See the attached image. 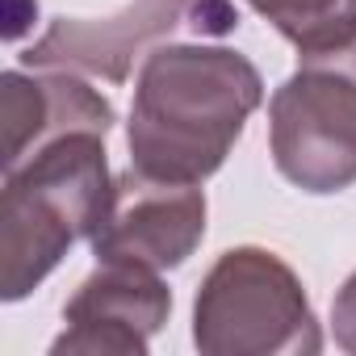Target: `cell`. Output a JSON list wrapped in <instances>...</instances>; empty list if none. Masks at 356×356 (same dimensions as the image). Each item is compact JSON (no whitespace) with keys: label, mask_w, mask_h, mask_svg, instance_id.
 Here are the masks:
<instances>
[{"label":"cell","mask_w":356,"mask_h":356,"mask_svg":"<svg viewBox=\"0 0 356 356\" xmlns=\"http://www.w3.org/2000/svg\"><path fill=\"white\" fill-rule=\"evenodd\" d=\"M260 105L264 76L248 55L206 42H163L143 59L134 80L126 122L130 168L202 185L227 163Z\"/></svg>","instance_id":"1"},{"label":"cell","mask_w":356,"mask_h":356,"mask_svg":"<svg viewBox=\"0 0 356 356\" xmlns=\"http://www.w3.org/2000/svg\"><path fill=\"white\" fill-rule=\"evenodd\" d=\"M113 189L105 134L72 130L5 172L0 193V298L34 293L72 243L88 239Z\"/></svg>","instance_id":"2"},{"label":"cell","mask_w":356,"mask_h":356,"mask_svg":"<svg viewBox=\"0 0 356 356\" xmlns=\"http://www.w3.org/2000/svg\"><path fill=\"white\" fill-rule=\"evenodd\" d=\"M193 343L206 356H314L323 331L302 277L268 248H231L193 298Z\"/></svg>","instance_id":"3"},{"label":"cell","mask_w":356,"mask_h":356,"mask_svg":"<svg viewBox=\"0 0 356 356\" xmlns=\"http://www.w3.org/2000/svg\"><path fill=\"white\" fill-rule=\"evenodd\" d=\"M268 151L302 193L327 197L356 185V67L298 63L268 101Z\"/></svg>","instance_id":"4"},{"label":"cell","mask_w":356,"mask_h":356,"mask_svg":"<svg viewBox=\"0 0 356 356\" xmlns=\"http://www.w3.org/2000/svg\"><path fill=\"white\" fill-rule=\"evenodd\" d=\"M235 26H239V13L231 0H134L122 13L101 17V22L55 17L51 30L22 55V63L126 84L134 59H147L155 47L181 34L227 38Z\"/></svg>","instance_id":"5"},{"label":"cell","mask_w":356,"mask_h":356,"mask_svg":"<svg viewBox=\"0 0 356 356\" xmlns=\"http://www.w3.org/2000/svg\"><path fill=\"white\" fill-rule=\"evenodd\" d=\"M206 239V193L197 185L159 181L138 168L113 176L97 231L88 235L97 264L181 268Z\"/></svg>","instance_id":"6"},{"label":"cell","mask_w":356,"mask_h":356,"mask_svg":"<svg viewBox=\"0 0 356 356\" xmlns=\"http://www.w3.org/2000/svg\"><path fill=\"white\" fill-rule=\"evenodd\" d=\"M172 314V289L155 268L101 264L63 306V335L55 356H147L151 335Z\"/></svg>","instance_id":"7"},{"label":"cell","mask_w":356,"mask_h":356,"mask_svg":"<svg viewBox=\"0 0 356 356\" xmlns=\"http://www.w3.org/2000/svg\"><path fill=\"white\" fill-rule=\"evenodd\" d=\"M0 122H5V155L0 168H17L47 143L72 130L109 134L113 105L80 80V72L59 67H30L0 76Z\"/></svg>","instance_id":"8"},{"label":"cell","mask_w":356,"mask_h":356,"mask_svg":"<svg viewBox=\"0 0 356 356\" xmlns=\"http://www.w3.org/2000/svg\"><path fill=\"white\" fill-rule=\"evenodd\" d=\"M298 51V63L356 67V0H248Z\"/></svg>","instance_id":"9"},{"label":"cell","mask_w":356,"mask_h":356,"mask_svg":"<svg viewBox=\"0 0 356 356\" xmlns=\"http://www.w3.org/2000/svg\"><path fill=\"white\" fill-rule=\"evenodd\" d=\"M331 331H335V343L356 356V273L335 289V302H331Z\"/></svg>","instance_id":"10"}]
</instances>
